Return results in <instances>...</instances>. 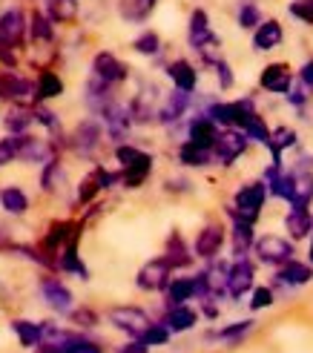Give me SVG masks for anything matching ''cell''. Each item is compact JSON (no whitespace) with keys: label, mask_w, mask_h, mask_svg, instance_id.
Returning a JSON list of instances; mask_svg holds the SVG:
<instances>
[{"label":"cell","mask_w":313,"mask_h":353,"mask_svg":"<svg viewBox=\"0 0 313 353\" xmlns=\"http://www.w3.org/2000/svg\"><path fill=\"white\" fill-rule=\"evenodd\" d=\"M187 43L199 55V61L204 66H210L213 61L221 58V38L216 34L207 9H201V6H196L187 17Z\"/></svg>","instance_id":"6da1fadb"},{"label":"cell","mask_w":313,"mask_h":353,"mask_svg":"<svg viewBox=\"0 0 313 353\" xmlns=\"http://www.w3.org/2000/svg\"><path fill=\"white\" fill-rule=\"evenodd\" d=\"M26 26L29 17L21 6H9L0 12V63L3 69L17 66V52L26 43Z\"/></svg>","instance_id":"7a4b0ae2"},{"label":"cell","mask_w":313,"mask_h":353,"mask_svg":"<svg viewBox=\"0 0 313 353\" xmlns=\"http://www.w3.org/2000/svg\"><path fill=\"white\" fill-rule=\"evenodd\" d=\"M267 187L262 184V179H256V181H245L239 190H236V196L233 201L228 204V213L239 216L241 221H248V224H256L259 219H262V210L267 204Z\"/></svg>","instance_id":"3957f363"},{"label":"cell","mask_w":313,"mask_h":353,"mask_svg":"<svg viewBox=\"0 0 313 353\" xmlns=\"http://www.w3.org/2000/svg\"><path fill=\"white\" fill-rule=\"evenodd\" d=\"M256 264H265V268H282L285 261L296 259V241H290L282 233H265V236H256L253 241V250Z\"/></svg>","instance_id":"277c9868"},{"label":"cell","mask_w":313,"mask_h":353,"mask_svg":"<svg viewBox=\"0 0 313 353\" xmlns=\"http://www.w3.org/2000/svg\"><path fill=\"white\" fill-rule=\"evenodd\" d=\"M101 144H103V123L95 115L83 118L72 130V135H69V150H72L78 158H95Z\"/></svg>","instance_id":"5b68a950"},{"label":"cell","mask_w":313,"mask_h":353,"mask_svg":"<svg viewBox=\"0 0 313 353\" xmlns=\"http://www.w3.org/2000/svg\"><path fill=\"white\" fill-rule=\"evenodd\" d=\"M0 101L21 103V107H34L38 95H34V78H26L14 69H3L0 72Z\"/></svg>","instance_id":"8992f818"},{"label":"cell","mask_w":313,"mask_h":353,"mask_svg":"<svg viewBox=\"0 0 313 353\" xmlns=\"http://www.w3.org/2000/svg\"><path fill=\"white\" fill-rule=\"evenodd\" d=\"M250 150V141L241 130H219V138L213 144V164L216 167H233L241 155Z\"/></svg>","instance_id":"52a82bcc"},{"label":"cell","mask_w":313,"mask_h":353,"mask_svg":"<svg viewBox=\"0 0 313 353\" xmlns=\"http://www.w3.org/2000/svg\"><path fill=\"white\" fill-rule=\"evenodd\" d=\"M90 75L98 78V81H103V83H110V86H121V83L130 81V66L121 61L115 52L101 49V52H95V55H92Z\"/></svg>","instance_id":"ba28073f"},{"label":"cell","mask_w":313,"mask_h":353,"mask_svg":"<svg viewBox=\"0 0 313 353\" xmlns=\"http://www.w3.org/2000/svg\"><path fill=\"white\" fill-rule=\"evenodd\" d=\"M193 103H196V92L172 90L159 103V110H155V121H159L161 127H176V123H181L190 112H193Z\"/></svg>","instance_id":"9c48e42d"},{"label":"cell","mask_w":313,"mask_h":353,"mask_svg":"<svg viewBox=\"0 0 313 353\" xmlns=\"http://www.w3.org/2000/svg\"><path fill=\"white\" fill-rule=\"evenodd\" d=\"M256 285V261L250 256L245 259H230L228 268V299L230 302H241Z\"/></svg>","instance_id":"30bf717a"},{"label":"cell","mask_w":313,"mask_h":353,"mask_svg":"<svg viewBox=\"0 0 313 353\" xmlns=\"http://www.w3.org/2000/svg\"><path fill=\"white\" fill-rule=\"evenodd\" d=\"M107 322L121 330V333H127L130 339H138L141 333L147 330V325L152 322L150 319V313L141 310V307H135V305H118V307H110L107 310Z\"/></svg>","instance_id":"8fae6325"},{"label":"cell","mask_w":313,"mask_h":353,"mask_svg":"<svg viewBox=\"0 0 313 353\" xmlns=\"http://www.w3.org/2000/svg\"><path fill=\"white\" fill-rule=\"evenodd\" d=\"M224 244H228V227L221 221H207L201 230L196 233V241H193V256L201 259V261H210V259H219Z\"/></svg>","instance_id":"7c38bea8"},{"label":"cell","mask_w":313,"mask_h":353,"mask_svg":"<svg viewBox=\"0 0 313 353\" xmlns=\"http://www.w3.org/2000/svg\"><path fill=\"white\" fill-rule=\"evenodd\" d=\"M38 293H41V299H43V305H46L52 313H58V316H69V310L75 307L72 290H69L58 276H43V279L38 281Z\"/></svg>","instance_id":"4fadbf2b"},{"label":"cell","mask_w":313,"mask_h":353,"mask_svg":"<svg viewBox=\"0 0 313 353\" xmlns=\"http://www.w3.org/2000/svg\"><path fill=\"white\" fill-rule=\"evenodd\" d=\"M98 121L103 123V135H107L110 141H115V144H124V141L130 138V130L135 127L127 103H121V101H112L110 107L98 115Z\"/></svg>","instance_id":"5bb4252c"},{"label":"cell","mask_w":313,"mask_h":353,"mask_svg":"<svg viewBox=\"0 0 313 353\" xmlns=\"http://www.w3.org/2000/svg\"><path fill=\"white\" fill-rule=\"evenodd\" d=\"M170 279H172V268L164 261V256H155L135 273V288L144 293H164Z\"/></svg>","instance_id":"9a60e30c"},{"label":"cell","mask_w":313,"mask_h":353,"mask_svg":"<svg viewBox=\"0 0 313 353\" xmlns=\"http://www.w3.org/2000/svg\"><path fill=\"white\" fill-rule=\"evenodd\" d=\"M285 43V26L279 17H265L253 32H250V49L256 55H267Z\"/></svg>","instance_id":"2e32d148"},{"label":"cell","mask_w":313,"mask_h":353,"mask_svg":"<svg viewBox=\"0 0 313 353\" xmlns=\"http://www.w3.org/2000/svg\"><path fill=\"white\" fill-rule=\"evenodd\" d=\"M310 281H313V268H310V264L307 261H299V259H290V261L282 264V268H276L270 288H279V290L290 293V290H296V288L310 285Z\"/></svg>","instance_id":"e0dca14e"},{"label":"cell","mask_w":313,"mask_h":353,"mask_svg":"<svg viewBox=\"0 0 313 353\" xmlns=\"http://www.w3.org/2000/svg\"><path fill=\"white\" fill-rule=\"evenodd\" d=\"M293 81H296V72L290 69L287 61H273V63H267L262 69V72H259V86H262L265 92H270V95H282L285 98V92L293 86Z\"/></svg>","instance_id":"ac0fdd59"},{"label":"cell","mask_w":313,"mask_h":353,"mask_svg":"<svg viewBox=\"0 0 313 353\" xmlns=\"http://www.w3.org/2000/svg\"><path fill=\"white\" fill-rule=\"evenodd\" d=\"M216 138H219V127L204 112H193L184 118V141L204 147V150H213Z\"/></svg>","instance_id":"d6986e66"},{"label":"cell","mask_w":313,"mask_h":353,"mask_svg":"<svg viewBox=\"0 0 313 353\" xmlns=\"http://www.w3.org/2000/svg\"><path fill=\"white\" fill-rule=\"evenodd\" d=\"M228 219H230V230H228L230 256H233V259H245V256H250L253 241H256V230H253L256 224L241 221V219L233 216V213H228Z\"/></svg>","instance_id":"ffe728a7"},{"label":"cell","mask_w":313,"mask_h":353,"mask_svg":"<svg viewBox=\"0 0 313 353\" xmlns=\"http://www.w3.org/2000/svg\"><path fill=\"white\" fill-rule=\"evenodd\" d=\"M167 78L172 83V90H181V92H196L199 90V66L187 58H176L172 63H167Z\"/></svg>","instance_id":"44dd1931"},{"label":"cell","mask_w":313,"mask_h":353,"mask_svg":"<svg viewBox=\"0 0 313 353\" xmlns=\"http://www.w3.org/2000/svg\"><path fill=\"white\" fill-rule=\"evenodd\" d=\"M112 90H115V86L103 83V81H98V78H92V75L86 78V83H83V103H86V110H90V115L98 118L112 101H118Z\"/></svg>","instance_id":"7402d4cb"},{"label":"cell","mask_w":313,"mask_h":353,"mask_svg":"<svg viewBox=\"0 0 313 353\" xmlns=\"http://www.w3.org/2000/svg\"><path fill=\"white\" fill-rule=\"evenodd\" d=\"M152 164H155V158L144 150L132 164H127V167H121V170H118V172H121V187H124V190H138V187H144L147 179L152 175Z\"/></svg>","instance_id":"603a6c76"},{"label":"cell","mask_w":313,"mask_h":353,"mask_svg":"<svg viewBox=\"0 0 313 353\" xmlns=\"http://www.w3.org/2000/svg\"><path fill=\"white\" fill-rule=\"evenodd\" d=\"M164 261L172 268V273L176 270H184V268H190V264L196 261V256H193V247H187V241H184V236L179 233V230H172L170 236H167V244H164Z\"/></svg>","instance_id":"cb8c5ba5"},{"label":"cell","mask_w":313,"mask_h":353,"mask_svg":"<svg viewBox=\"0 0 313 353\" xmlns=\"http://www.w3.org/2000/svg\"><path fill=\"white\" fill-rule=\"evenodd\" d=\"M159 9V0H115V12L124 23H132V26H141L147 23L150 17Z\"/></svg>","instance_id":"d4e9b609"},{"label":"cell","mask_w":313,"mask_h":353,"mask_svg":"<svg viewBox=\"0 0 313 353\" xmlns=\"http://www.w3.org/2000/svg\"><path fill=\"white\" fill-rule=\"evenodd\" d=\"M78 241H81V239L69 241L63 250L55 256V270H58V273H69V276H75V279H81V281H90V268H86L83 259H81Z\"/></svg>","instance_id":"484cf974"},{"label":"cell","mask_w":313,"mask_h":353,"mask_svg":"<svg viewBox=\"0 0 313 353\" xmlns=\"http://www.w3.org/2000/svg\"><path fill=\"white\" fill-rule=\"evenodd\" d=\"M256 322L253 319H239V322H230V325H224V327H216L207 333V342H221V345H228V347H236L245 342L250 333H253Z\"/></svg>","instance_id":"4316f807"},{"label":"cell","mask_w":313,"mask_h":353,"mask_svg":"<svg viewBox=\"0 0 313 353\" xmlns=\"http://www.w3.org/2000/svg\"><path fill=\"white\" fill-rule=\"evenodd\" d=\"M199 310L196 307H190V305H170L167 310H164V327L170 330V333H187V330H193L196 325H199Z\"/></svg>","instance_id":"83f0119b"},{"label":"cell","mask_w":313,"mask_h":353,"mask_svg":"<svg viewBox=\"0 0 313 353\" xmlns=\"http://www.w3.org/2000/svg\"><path fill=\"white\" fill-rule=\"evenodd\" d=\"M285 233L290 241H305L313 233V213L310 207H290L285 213Z\"/></svg>","instance_id":"f1b7e54d"},{"label":"cell","mask_w":313,"mask_h":353,"mask_svg":"<svg viewBox=\"0 0 313 353\" xmlns=\"http://www.w3.org/2000/svg\"><path fill=\"white\" fill-rule=\"evenodd\" d=\"M299 147V132L287 127V123H279V127L270 130V141H267V150L273 161H285V152L296 150Z\"/></svg>","instance_id":"f546056e"},{"label":"cell","mask_w":313,"mask_h":353,"mask_svg":"<svg viewBox=\"0 0 313 353\" xmlns=\"http://www.w3.org/2000/svg\"><path fill=\"white\" fill-rule=\"evenodd\" d=\"M43 14L49 17L55 26H69L78 21V12H81V3L78 0H43Z\"/></svg>","instance_id":"4dcf8cb0"},{"label":"cell","mask_w":313,"mask_h":353,"mask_svg":"<svg viewBox=\"0 0 313 353\" xmlns=\"http://www.w3.org/2000/svg\"><path fill=\"white\" fill-rule=\"evenodd\" d=\"M26 38L32 43H55V23L49 21V17L43 14V9H32L29 12V26H26Z\"/></svg>","instance_id":"1f68e13d"},{"label":"cell","mask_w":313,"mask_h":353,"mask_svg":"<svg viewBox=\"0 0 313 353\" xmlns=\"http://www.w3.org/2000/svg\"><path fill=\"white\" fill-rule=\"evenodd\" d=\"M293 187H290V199L287 207H310L313 204V172L307 170H293Z\"/></svg>","instance_id":"d6a6232c"},{"label":"cell","mask_w":313,"mask_h":353,"mask_svg":"<svg viewBox=\"0 0 313 353\" xmlns=\"http://www.w3.org/2000/svg\"><path fill=\"white\" fill-rule=\"evenodd\" d=\"M167 307L170 305H190L196 299V279L193 276H172L170 285L164 288Z\"/></svg>","instance_id":"836d02e7"},{"label":"cell","mask_w":313,"mask_h":353,"mask_svg":"<svg viewBox=\"0 0 313 353\" xmlns=\"http://www.w3.org/2000/svg\"><path fill=\"white\" fill-rule=\"evenodd\" d=\"M29 196H26V190L23 187H17V184H6V187H0V210L9 216H26L29 213Z\"/></svg>","instance_id":"e575fe53"},{"label":"cell","mask_w":313,"mask_h":353,"mask_svg":"<svg viewBox=\"0 0 313 353\" xmlns=\"http://www.w3.org/2000/svg\"><path fill=\"white\" fill-rule=\"evenodd\" d=\"M236 130H241L248 135L250 144H259V147H267V141H270V127H267V121L262 118V112H259V110L248 112L245 118L239 121Z\"/></svg>","instance_id":"d590c367"},{"label":"cell","mask_w":313,"mask_h":353,"mask_svg":"<svg viewBox=\"0 0 313 353\" xmlns=\"http://www.w3.org/2000/svg\"><path fill=\"white\" fill-rule=\"evenodd\" d=\"M3 127L9 135H26L34 127V107H21V103H12L9 112L3 115Z\"/></svg>","instance_id":"8d00e7d4"},{"label":"cell","mask_w":313,"mask_h":353,"mask_svg":"<svg viewBox=\"0 0 313 353\" xmlns=\"http://www.w3.org/2000/svg\"><path fill=\"white\" fill-rule=\"evenodd\" d=\"M34 95H38V103L61 98L63 95V78L55 72V69H41L38 78H34Z\"/></svg>","instance_id":"74e56055"},{"label":"cell","mask_w":313,"mask_h":353,"mask_svg":"<svg viewBox=\"0 0 313 353\" xmlns=\"http://www.w3.org/2000/svg\"><path fill=\"white\" fill-rule=\"evenodd\" d=\"M179 164L187 167V170H204V167H213V150H204V147H196L190 141H181L179 144Z\"/></svg>","instance_id":"f35d334b"},{"label":"cell","mask_w":313,"mask_h":353,"mask_svg":"<svg viewBox=\"0 0 313 353\" xmlns=\"http://www.w3.org/2000/svg\"><path fill=\"white\" fill-rule=\"evenodd\" d=\"M265 21V12L259 6V0H236V26L241 32H253Z\"/></svg>","instance_id":"ab89813d"},{"label":"cell","mask_w":313,"mask_h":353,"mask_svg":"<svg viewBox=\"0 0 313 353\" xmlns=\"http://www.w3.org/2000/svg\"><path fill=\"white\" fill-rule=\"evenodd\" d=\"M63 181H66V167L61 164V155L41 164V190L43 192H58L63 187Z\"/></svg>","instance_id":"60d3db41"},{"label":"cell","mask_w":313,"mask_h":353,"mask_svg":"<svg viewBox=\"0 0 313 353\" xmlns=\"http://www.w3.org/2000/svg\"><path fill=\"white\" fill-rule=\"evenodd\" d=\"M161 49H164L161 34L155 29H144V32H138L132 38V52L135 55H141V58H159Z\"/></svg>","instance_id":"b9f144b4"},{"label":"cell","mask_w":313,"mask_h":353,"mask_svg":"<svg viewBox=\"0 0 313 353\" xmlns=\"http://www.w3.org/2000/svg\"><path fill=\"white\" fill-rule=\"evenodd\" d=\"M12 333L17 336V342H21V347L32 350L41 345V322H32V319H14L12 325Z\"/></svg>","instance_id":"7bdbcfd3"},{"label":"cell","mask_w":313,"mask_h":353,"mask_svg":"<svg viewBox=\"0 0 313 353\" xmlns=\"http://www.w3.org/2000/svg\"><path fill=\"white\" fill-rule=\"evenodd\" d=\"M101 181H98V175H95V170L92 172H86L83 179H81V184H78V190H75V204L78 207H86V204H92L98 196H101Z\"/></svg>","instance_id":"ee69618b"},{"label":"cell","mask_w":313,"mask_h":353,"mask_svg":"<svg viewBox=\"0 0 313 353\" xmlns=\"http://www.w3.org/2000/svg\"><path fill=\"white\" fill-rule=\"evenodd\" d=\"M248 296H250V302H248L250 313H262L276 305V290L270 285H253V290Z\"/></svg>","instance_id":"f6af8a7d"},{"label":"cell","mask_w":313,"mask_h":353,"mask_svg":"<svg viewBox=\"0 0 313 353\" xmlns=\"http://www.w3.org/2000/svg\"><path fill=\"white\" fill-rule=\"evenodd\" d=\"M34 123H41L43 130H49L52 138H61V115L55 110L43 107V103H34Z\"/></svg>","instance_id":"bcb514c9"},{"label":"cell","mask_w":313,"mask_h":353,"mask_svg":"<svg viewBox=\"0 0 313 353\" xmlns=\"http://www.w3.org/2000/svg\"><path fill=\"white\" fill-rule=\"evenodd\" d=\"M210 69H213V75H216V83H219V90L221 92H228V90H233L236 86V75H233V66H230V61L228 58H219V61H213L210 63Z\"/></svg>","instance_id":"7dc6e473"},{"label":"cell","mask_w":313,"mask_h":353,"mask_svg":"<svg viewBox=\"0 0 313 353\" xmlns=\"http://www.w3.org/2000/svg\"><path fill=\"white\" fill-rule=\"evenodd\" d=\"M170 336H172V333L164 327V322H150L147 330H144L138 339H141L147 347H164V345L170 342Z\"/></svg>","instance_id":"c3c4849f"},{"label":"cell","mask_w":313,"mask_h":353,"mask_svg":"<svg viewBox=\"0 0 313 353\" xmlns=\"http://www.w3.org/2000/svg\"><path fill=\"white\" fill-rule=\"evenodd\" d=\"M287 14L302 26H313V0H290Z\"/></svg>","instance_id":"681fc988"},{"label":"cell","mask_w":313,"mask_h":353,"mask_svg":"<svg viewBox=\"0 0 313 353\" xmlns=\"http://www.w3.org/2000/svg\"><path fill=\"white\" fill-rule=\"evenodd\" d=\"M69 322H72L75 327H83V330H90V327H98V322H101V316L92 310V307H72L69 310Z\"/></svg>","instance_id":"f907efd6"},{"label":"cell","mask_w":313,"mask_h":353,"mask_svg":"<svg viewBox=\"0 0 313 353\" xmlns=\"http://www.w3.org/2000/svg\"><path fill=\"white\" fill-rule=\"evenodd\" d=\"M285 101H287V107H293V110H299V112H302V110L307 107V103H310V90H307L305 83L293 81V86L285 92Z\"/></svg>","instance_id":"816d5d0a"},{"label":"cell","mask_w":313,"mask_h":353,"mask_svg":"<svg viewBox=\"0 0 313 353\" xmlns=\"http://www.w3.org/2000/svg\"><path fill=\"white\" fill-rule=\"evenodd\" d=\"M17 147H21V135L0 138V167H9L17 161Z\"/></svg>","instance_id":"f5cc1de1"},{"label":"cell","mask_w":313,"mask_h":353,"mask_svg":"<svg viewBox=\"0 0 313 353\" xmlns=\"http://www.w3.org/2000/svg\"><path fill=\"white\" fill-rule=\"evenodd\" d=\"M63 353H103V347L98 342H92V339H86V336H78Z\"/></svg>","instance_id":"db71d44e"},{"label":"cell","mask_w":313,"mask_h":353,"mask_svg":"<svg viewBox=\"0 0 313 353\" xmlns=\"http://www.w3.org/2000/svg\"><path fill=\"white\" fill-rule=\"evenodd\" d=\"M296 81H299V83H305L307 90L313 92V58H307V61L296 69Z\"/></svg>","instance_id":"11a10c76"},{"label":"cell","mask_w":313,"mask_h":353,"mask_svg":"<svg viewBox=\"0 0 313 353\" xmlns=\"http://www.w3.org/2000/svg\"><path fill=\"white\" fill-rule=\"evenodd\" d=\"M115 353H150V347L141 342V339H130V342H124Z\"/></svg>","instance_id":"9f6ffc18"},{"label":"cell","mask_w":313,"mask_h":353,"mask_svg":"<svg viewBox=\"0 0 313 353\" xmlns=\"http://www.w3.org/2000/svg\"><path fill=\"white\" fill-rule=\"evenodd\" d=\"M164 187H167L170 192H187V190L193 187V184H190V181H184V179H170Z\"/></svg>","instance_id":"6f0895ef"},{"label":"cell","mask_w":313,"mask_h":353,"mask_svg":"<svg viewBox=\"0 0 313 353\" xmlns=\"http://www.w3.org/2000/svg\"><path fill=\"white\" fill-rule=\"evenodd\" d=\"M32 353H61L58 347H49V345H38V347H32Z\"/></svg>","instance_id":"680465c9"},{"label":"cell","mask_w":313,"mask_h":353,"mask_svg":"<svg viewBox=\"0 0 313 353\" xmlns=\"http://www.w3.org/2000/svg\"><path fill=\"white\" fill-rule=\"evenodd\" d=\"M307 239H310V244H307V259H305V261H307V264H310V268H313V233H310Z\"/></svg>","instance_id":"91938a15"}]
</instances>
